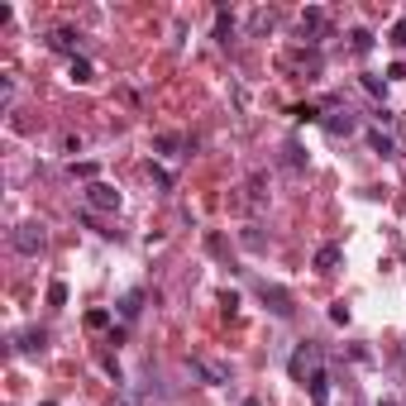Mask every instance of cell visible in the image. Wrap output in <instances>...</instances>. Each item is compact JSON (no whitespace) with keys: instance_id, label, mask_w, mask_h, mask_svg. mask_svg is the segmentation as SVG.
<instances>
[{"instance_id":"obj_1","label":"cell","mask_w":406,"mask_h":406,"mask_svg":"<svg viewBox=\"0 0 406 406\" xmlns=\"http://www.w3.org/2000/svg\"><path fill=\"white\" fill-rule=\"evenodd\" d=\"M10 244H15L20 253H38V248H43V225H38V220H24V225H15Z\"/></svg>"},{"instance_id":"obj_2","label":"cell","mask_w":406,"mask_h":406,"mask_svg":"<svg viewBox=\"0 0 406 406\" xmlns=\"http://www.w3.org/2000/svg\"><path fill=\"white\" fill-rule=\"evenodd\" d=\"M86 206L91 211H120V191L110 187V182H91L86 187Z\"/></svg>"},{"instance_id":"obj_3","label":"cell","mask_w":406,"mask_h":406,"mask_svg":"<svg viewBox=\"0 0 406 406\" xmlns=\"http://www.w3.org/2000/svg\"><path fill=\"white\" fill-rule=\"evenodd\" d=\"M306 392H311V402H316V406H325V402H330V373H325V368H311Z\"/></svg>"},{"instance_id":"obj_4","label":"cell","mask_w":406,"mask_h":406,"mask_svg":"<svg viewBox=\"0 0 406 406\" xmlns=\"http://www.w3.org/2000/svg\"><path fill=\"white\" fill-rule=\"evenodd\" d=\"M325 130H330L335 139H349L354 130H358V120H354V110H335V115L325 120Z\"/></svg>"},{"instance_id":"obj_5","label":"cell","mask_w":406,"mask_h":406,"mask_svg":"<svg viewBox=\"0 0 406 406\" xmlns=\"http://www.w3.org/2000/svg\"><path fill=\"white\" fill-rule=\"evenodd\" d=\"M340 258H344V248H340V244H321V248H316V272H335Z\"/></svg>"},{"instance_id":"obj_6","label":"cell","mask_w":406,"mask_h":406,"mask_svg":"<svg viewBox=\"0 0 406 406\" xmlns=\"http://www.w3.org/2000/svg\"><path fill=\"white\" fill-rule=\"evenodd\" d=\"M306 368H321V363H316V349H306V344H301V349L292 354V378L306 382Z\"/></svg>"},{"instance_id":"obj_7","label":"cell","mask_w":406,"mask_h":406,"mask_svg":"<svg viewBox=\"0 0 406 406\" xmlns=\"http://www.w3.org/2000/svg\"><path fill=\"white\" fill-rule=\"evenodd\" d=\"M301 34H311V43H321V34H325V10H306V15H301Z\"/></svg>"},{"instance_id":"obj_8","label":"cell","mask_w":406,"mask_h":406,"mask_svg":"<svg viewBox=\"0 0 406 406\" xmlns=\"http://www.w3.org/2000/svg\"><path fill=\"white\" fill-rule=\"evenodd\" d=\"M263 301L272 306V316H292V297L282 287H263Z\"/></svg>"},{"instance_id":"obj_9","label":"cell","mask_w":406,"mask_h":406,"mask_svg":"<svg viewBox=\"0 0 406 406\" xmlns=\"http://www.w3.org/2000/svg\"><path fill=\"white\" fill-rule=\"evenodd\" d=\"M191 368H196V373H201V378L211 382V387H220V382H230V368H220V363H206V358H196V363H191Z\"/></svg>"},{"instance_id":"obj_10","label":"cell","mask_w":406,"mask_h":406,"mask_svg":"<svg viewBox=\"0 0 406 406\" xmlns=\"http://www.w3.org/2000/svg\"><path fill=\"white\" fill-rule=\"evenodd\" d=\"M368 148H373L378 158H392V153H397V144H392V134H382V130H373V134H368Z\"/></svg>"},{"instance_id":"obj_11","label":"cell","mask_w":406,"mask_h":406,"mask_svg":"<svg viewBox=\"0 0 406 406\" xmlns=\"http://www.w3.org/2000/svg\"><path fill=\"white\" fill-rule=\"evenodd\" d=\"M48 48H57V53H72V48H77V34H72V29H53V34H48Z\"/></svg>"},{"instance_id":"obj_12","label":"cell","mask_w":406,"mask_h":406,"mask_svg":"<svg viewBox=\"0 0 406 406\" xmlns=\"http://www.w3.org/2000/svg\"><path fill=\"white\" fill-rule=\"evenodd\" d=\"M139 311H144V292H130V297L120 301V316H125V321H134Z\"/></svg>"},{"instance_id":"obj_13","label":"cell","mask_w":406,"mask_h":406,"mask_svg":"<svg viewBox=\"0 0 406 406\" xmlns=\"http://www.w3.org/2000/svg\"><path fill=\"white\" fill-rule=\"evenodd\" d=\"M349 43H354V53H368V48H373V34H368V29H354Z\"/></svg>"},{"instance_id":"obj_14","label":"cell","mask_w":406,"mask_h":406,"mask_svg":"<svg viewBox=\"0 0 406 406\" xmlns=\"http://www.w3.org/2000/svg\"><path fill=\"white\" fill-rule=\"evenodd\" d=\"M72 81H81V86L91 81V62L86 57H72Z\"/></svg>"},{"instance_id":"obj_15","label":"cell","mask_w":406,"mask_h":406,"mask_svg":"<svg viewBox=\"0 0 406 406\" xmlns=\"http://www.w3.org/2000/svg\"><path fill=\"white\" fill-rule=\"evenodd\" d=\"M38 344H43V330H24V335H20V349H38Z\"/></svg>"},{"instance_id":"obj_16","label":"cell","mask_w":406,"mask_h":406,"mask_svg":"<svg viewBox=\"0 0 406 406\" xmlns=\"http://www.w3.org/2000/svg\"><path fill=\"white\" fill-rule=\"evenodd\" d=\"M96 172H101L96 162H72V177H86V182H96Z\"/></svg>"},{"instance_id":"obj_17","label":"cell","mask_w":406,"mask_h":406,"mask_svg":"<svg viewBox=\"0 0 406 406\" xmlns=\"http://www.w3.org/2000/svg\"><path fill=\"white\" fill-rule=\"evenodd\" d=\"M48 306H67V287H62V282L48 287Z\"/></svg>"},{"instance_id":"obj_18","label":"cell","mask_w":406,"mask_h":406,"mask_svg":"<svg viewBox=\"0 0 406 406\" xmlns=\"http://www.w3.org/2000/svg\"><path fill=\"white\" fill-rule=\"evenodd\" d=\"M330 321H335V325H349V306H344V301H335V306H330Z\"/></svg>"},{"instance_id":"obj_19","label":"cell","mask_w":406,"mask_h":406,"mask_svg":"<svg viewBox=\"0 0 406 406\" xmlns=\"http://www.w3.org/2000/svg\"><path fill=\"white\" fill-rule=\"evenodd\" d=\"M230 29H234V20H230V15L220 10V20H216V34H220V38H225V43H230Z\"/></svg>"},{"instance_id":"obj_20","label":"cell","mask_w":406,"mask_h":406,"mask_svg":"<svg viewBox=\"0 0 406 406\" xmlns=\"http://www.w3.org/2000/svg\"><path fill=\"white\" fill-rule=\"evenodd\" d=\"M86 325H91V330H106L110 316H106V311H91V316H86Z\"/></svg>"},{"instance_id":"obj_21","label":"cell","mask_w":406,"mask_h":406,"mask_svg":"<svg viewBox=\"0 0 406 406\" xmlns=\"http://www.w3.org/2000/svg\"><path fill=\"white\" fill-rule=\"evenodd\" d=\"M292 115H297V120H321V110H316V106H297Z\"/></svg>"},{"instance_id":"obj_22","label":"cell","mask_w":406,"mask_h":406,"mask_svg":"<svg viewBox=\"0 0 406 406\" xmlns=\"http://www.w3.org/2000/svg\"><path fill=\"white\" fill-rule=\"evenodd\" d=\"M392 43H406V20H397V29H392Z\"/></svg>"},{"instance_id":"obj_23","label":"cell","mask_w":406,"mask_h":406,"mask_svg":"<svg viewBox=\"0 0 406 406\" xmlns=\"http://www.w3.org/2000/svg\"><path fill=\"white\" fill-rule=\"evenodd\" d=\"M382 406H397V402H382Z\"/></svg>"},{"instance_id":"obj_24","label":"cell","mask_w":406,"mask_h":406,"mask_svg":"<svg viewBox=\"0 0 406 406\" xmlns=\"http://www.w3.org/2000/svg\"><path fill=\"white\" fill-rule=\"evenodd\" d=\"M244 406H258V402H244Z\"/></svg>"},{"instance_id":"obj_25","label":"cell","mask_w":406,"mask_h":406,"mask_svg":"<svg viewBox=\"0 0 406 406\" xmlns=\"http://www.w3.org/2000/svg\"><path fill=\"white\" fill-rule=\"evenodd\" d=\"M48 406H53V402H48Z\"/></svg>"}]
</instances>
